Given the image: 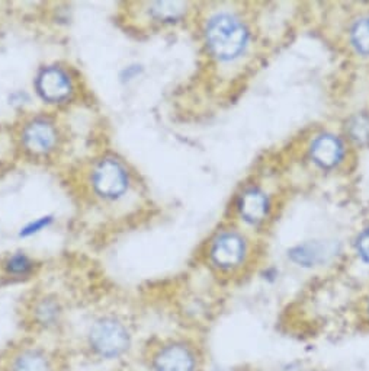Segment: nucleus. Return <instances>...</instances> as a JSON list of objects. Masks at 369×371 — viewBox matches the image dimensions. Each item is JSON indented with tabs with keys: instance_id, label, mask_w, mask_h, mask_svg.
Segmentation results:
<instances>
[{
	"instance_id": "nucleus-4",
	"label": "nucleus",
	"mask_w": 369,
	"mask_h": 371,
	"mask_svg": "<svg viewBox=\"0 0 369 371\" xmlns=\"http://www.w3.org/2000/svg\"><path fill=\"white\" fill-rule=\"evenodd\" d=\"M66 358L40 338L21 339L0 354V371H66Z\"/></svg>"
},
{
	"instance_id": "nucleus-16",
	"label": "nucleus",
	"mask_w": 369,
	"mask_h": 371,
	"mask_svg": "<svg viewBox=\"0 0 369 371\" xmlns=\"http://www.w3.org/2000/svg\"><path fill=\"white\" fill-rule=\"evenodd\" d=\"M346 135L358 145L369 143V113L359 112L352 116L346 123Z\"/></svg>"
},
{
	"instance_id": "nucleus-12",
	"label": "nucleus",
	"mask_w": 369,
	"mask_h": 371,
	"mask_svg": "<svg viewBox=\"0 0 369 371\" xmlns=\"http://www.w3.org/2000/svg\"><path fill=\"white\" fill-rule=\"evenodd\" d=\"M141 15L152 26H172L183 22L189 13L185 2H146L141 4Z\"/></svg>"
},
{
	"instance_id": "nucleus-10",
	"label": "nucleus",
	"mask_w": 369,
	"mask_h": 371,
	"mask_svg": "<svg viewBox=\"0 0 369 371\" xmlns=\"http://www.w3.org/2000/svg\"><path fill=\"white\" fill-rule=\"evenodd\" d=\"M234 209L243 223L258 227L266 223L272 214V198L263 187L250 184L243 187L237 194Z\"/></svg>"
},
{
	"instance_id": "nucleus-19",
	"label": "nucleus",
	"mask_w": 369,
	"mask_h": 371,
	"mask_svg": "<svg viewBox=\"0 0 369 371\" xmlns=\"http://www.w3.org/2000/svg\"><path fill=\"white\" fill-rule=\"evenodd\" d=\"M362 319L369 326V292L362 300Z\"/></svg>"
},
{
	"instance_id": "nucleus-17",
	"label": "nucleus",
	"mask_w": 369,
	"mask_h": 371,
	"mask_svg": "<svg viewBox=\"0 0 369 371\" xmlns=\"http://www.w3.org/2000/svg\"><path fill=\"white\" fill-rule=\"evenodd\" d=\"M54 221V217L52 216H41V217H37L31 221H28L25 226L21 227L19 231V236L21 238H31V236H35L38 233H41L42 231L48 229V227L52 224Z\"/></svg>"
},
{
	"instance_id": "nucleus-13",
	"label": "nucleus",
	"mask_w": 369,
	"mask_h": 371,
	"mask_svg": "<svg viewBox=\"0 0 369 371\" xmlns=\"http://www.w3.org/2000/svg\"><path fill=\"white\" fill-rule=\"evenodd\" d=\"M40 268L41 265L34 256L21 249L8 253L0 264V271L9 282L31 281L38 275Z\"/></svg>"
},
{
	"instance_id": "nucleus-7",
	"label": "nucleus",
	"mask_w": 369,
	"mask_h": 371,
	"mask_svg": "<svg viewBox=\"0 0 369 371\" xmlns=\"http://www.w3.org/2000/svg\"><path fill=\"white\" fill-rule=\"evenodd\" d=\"M18 143L28 157L45 160L62 149L63 131L48 113H33L22 121L18 130Z\"/></svg>"
},
{
	"instance_id": "nucleus-14",
	"label": "nucleus",
	"mask_w": 369,
	"mask_h": 371,
	"mask_svg": "<svg viewBox=\"0 0 369 371\" xmlns=\"http://www.w3.org/2000/svg\"><path fill=\"white\" fill-rule=\"evenodd\" d=\"M348 43L358 55L369 59V13L352 21L348 28Z\"/></svg>"
},
{
	"instance_id": "nucleus-18",
	"label": "nucleus",
	"mask_w": 369,
	"mask_h": 371,
	"mask_svg": "<svg viewBox=\"0 0 369 371\" xmlns=\"http://www.w3.org/2000/svg\"><path fill=\"white\" fill-rule=\"evenodd\" d=\"M355 253L358 258L369 267V226L363 227V229L358 233L355 239Z\"/></svg>"
},
{
	"instance_id": "nucleus-15",
	"label": "nucleus",
	"mask_w": 369,
	"mask_h": 371,
	"mask_svg": "<svg viewBox=\"0 0 369 371\" xmlns=\"http://www.w3.org/2000/svg\"><path fill=\"white\" fill-rule=\"evenodd\" d=\"M324 249L319 245H300L290 252L291 261L304 268L320 265L324 261Z\"/></svg>"
},
{
	"instance_id": "nucleus-6",
	"label": "nucleus",
	"mask_w": 369,
	"mask_h": 371,
	"mask_svg": "<svg viewBox=\"0 0 369 371\" xmlns=\"http://www.w3.org/2000/svg\"><path fill=\"white\" fill-rule=\"evenodd\" d=\"M132 172L117 155L106 153L96 157L88 170V185L93 196L103 203L124 199L132 188Z\"/></svg>"
},
{
	"instance_id": "nucleus-3",
	"label": "nucleus",
	"mask_w": 369,
	"mask_h": 371,
	"mask_svg": "<svg viewBox=\"0 0 369 371\" xmlns=\"http://www.w3.org/2000/svg\"><path fill=\"white\" fill-rule=\"evenodd\" d=\"M205 362L204 347L186 335L154 339L140 358L143 371H205Z\"/></svg>"
},
{
	"instance_id": "nucleus-11",
	"label": "nucleus",
	"mask_w": 369,
	"mask_h": 371,
	"mask_svg": "<svg viewBox=\"0 0 369 371\" xmlns=\"http://www.w3.org/2000/svg\"><path fill=\"white\" fill-rule=\"evenodd\" d=\"M308 157L322 170H334L342 166L348 157L346 140L331 131H322L311 138Z\"/></svg>"
},
{
	"instance_id": "nucleus-1",
	"label": "nucleus",
	"mask_w": 369,
	"mask_h": 371,
	"mask_svg": "<svg viewBox=\"0 0 369 371\" xmlns=\"http://www.w3.org/2000/svg\"><path fill=\"white\" fill-rule=\"evenodd\" d=\"M81 354L101 365H124L137 351V332L127 315L102 310L92 315L80 333Z\"/></svg>"
},
{
	"instance_id": "nucleus-5",
	"label": "nucleus",
	"mask_w": 369,
	"mask_h": 371,
	"mask_svg": "<svg viewBox=\"0 0 369 371\" xmlns=\"http://www.w3.org/2000/svg\"><path fill=\"white\" fill-rule=\"evenodd\" d=\"M205 258L218 275L240 274L250 260V242L236 227H222L208 240Z\"/></svg>"
},
{
	"instance_id": "nucleus-8",
	"label": "nucleus",
	"mask_w": 369,
	"mask_h": 371,
	"mask_svg": "<svg viewBox=\"0 0 369 371\" xmlns=\"http://www.w3.org/2000/svg\"><path fill=\"white\" fill-rule=\"evenodd\" d=\"M66 300L54 292L34 294L25 309V322L35 338L50 339L64 332L67 326Z\"/></svg>"
},
{
	"instance_id": "nucleus-2",
	"label": "nucleus",
	"mask_w": 369,
	"mask_h": 371,
	"mask_svg": "<svg viewBox=\"0 0 369 371\" xmlns=\"http://www.w3.org/2000/svg\"><path fill=\"white\" fill-rule=\"evenodd\" d=\"M201 38L211 60L230 65L247 52L251 31L243 16L230 9H214L201 23Z\"/></svg>"
},
{
	"instance_id": "nucleus-9",
	"label": "nucleus",
	"mask_w": 369,
	"mask_h": 371,
	"mask_svg": "<svg viewBox=\"0 0 369 371\" xmlns=\"http://www.w3.org/2000/svg\"><path fill=\"white\" fill-rule=\"evenodd\" d=\"M37 98L52 108H62L74 101L79 92V80L74 72L63 63H47L34 76Z\"/></svg>"
}]
</instances>
